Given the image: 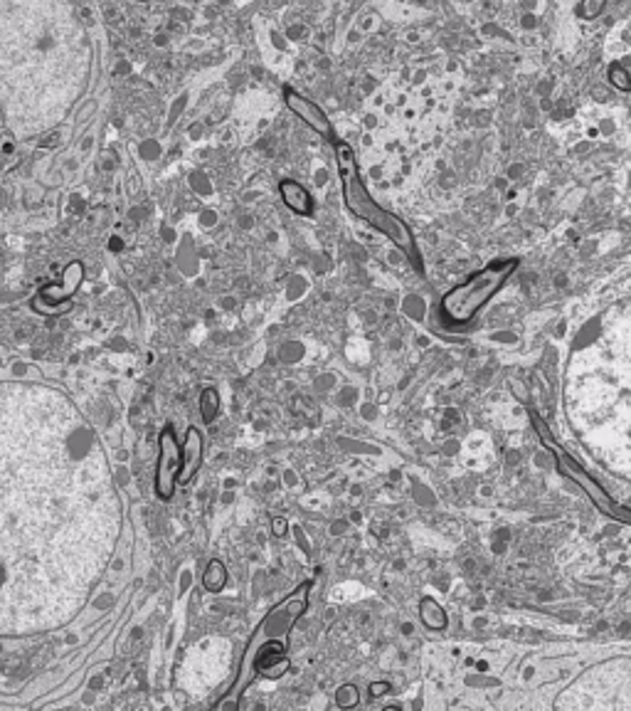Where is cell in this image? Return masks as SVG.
<instances>
[{"mask_svg":"<svg viewBox=\"0 0 631 711\" xmlns=\"http://www.w3.org/2000/svg\"><path fill=\"white\" fill-rule=\"evenodd\" d=\"M119 527L92 422L55 388L0 383V635L75 618L109 566Z\"/></svg>","mask_w":631,"mask_h":711,"instance_id":"cell-1","label":"cell"},{"mask_svg":"<svg viewBox=\"0 0 631 711\" xmlns=\"http://www.w3.org/2000/svg\"><path fill=\"white\" fill-rule=\"evenodd\" d=\"M333 144H336V158H338L345 208L356 215V218L365 220L367 225H373L378 232H382L387 240H392V243H395L397 247L407 255V260L412 262L417 269H422L412 230H409L400 218H395L392 213H387L385 208H380L378 202L373 200V196L367 193V188L360 180V171H358V161H356L353 149H350L345 141H338V139H333Z\"/></svg>","mask_w":631,"mask_h":711,"instance_id":"cell-2","label":"cell"},{"mask_svg":"<svg viewBox=\"0 0 631 711\" xmlns=\"http://www.w3.org/2000/svg\"><path fill=\"white\" fill-rule=\"evenodd\" d=\"M516 269L518 260H501L474 272L466 282L452 287L442 296V304H439L442 319L454 326L469 324L471 319L476 316L488 301L503 290L505 282L513 277Z\"/></svg>","mask_w":631,"mask_h":711,"instance_id":"cell-3","label":"cell"},{"mask_svg":"<svg viewBox=\"0 0 631 711\" xmlns=\"http://www.w3.org/2000/svg\"><path fill=\"white\" fill-rule=\"evenodd\" d=\"M530 420H533V428H535V433H538V437H540V442L547 447V452H550L552 457H555V462H557V467H560V472L565 474V477H570V480L574 482V484L580 486L582 492L587 494V497L592 499V504L597 506L602 514H607V516H612L614 521H621V524H631V509L629 506H624V504H619L617 499H612L607 494V489H604L602 484H597V482L592 480L590 474L585 472V469L580 467V464L574 462L572 457L567 455V452L563 450V447L557 445L555 439H552V435H550V430H547V425L543 420H540V415H535V413H530Z\"/></svg>","mask_w":631,"mask_h":711,"instance_id":"cell-4","label":"cell"},{"mask_svg":"<svg viewBox=\"0 0 631 711\" xmlns=\"http://www.w3.org/2000/svg\"><path fill=\"white\" fill-rule=\"evenodd\" d=\"M158 467H155V497L171 499L178 486V474L183 467V445L173 435V428H163L158 435Z\"/></svg>","mask_w":631,"mask_h":711,"instance_id":"cell-5","label":"cell"},{"mask_svg":"<svg viewBox=\"0 0 631 711\" xmlns=\"http://www.w3.org/2000/svg\"><path fill=\"white\" fill-rule=\"evenodd\" d=\"M284 102H287V106L293 111V114L299 116L301 122L304 124H309L311 129H313L316 133H321V136H326V139H336V133H333V126H331V122L326 119V114H323L318 106L311 102V99H306V97H301L299 92H293V89H284Z\"/></svg>","mask_w":631,"mask_h":711,"instance_id":"cell-6","label":"cell"},{"mask_svg":"<svg viewBox=\"0 0 631 711\" xmlns=\"http://www.w3.org/2000/svg\"><path fill=\"white\" fill-rule=\"evenodd\" d=\"M202 462V435L197 428H188V435H185V442H183V467H180L178 474V484H188L193 477L197 474Z\"/></svg>","mask_w":631,"mask_h":711,"instance_id":"cell-7","label":"cell"},{"mask_svg":"<svg viewBox=\"0 0 631 711\" xmlns=\"http://www.w3.org/2000/svg\"><path fill=\"white\" fill-rule=\"evenodd\" d=\"M81 277H84V267H81L79 262H72V265L64 269V282L62 284H47V287H42L37 296H40V299L57 301V304H59V299L67 301L69 296L77 292V287L81 284Z\"/></svg>","mask_w":631,"mask_h":711,"instance_id":"cell-8","label":"cell"},{"mask_svg":"<svg viewBox=\"0 0 631 711\" xmlns=\"http://www.w3.org/2000/svg\"><path fill=\"white\" fill-rule=\"evenodd\" d=\"M279 193H282V200L287 202V208H291L293 213L299 215H311L313 213V202H311V193L306 191L304 185L296 183V180H282L279 183Z\"/></svg>","mask_w":631,"mask_h":711,"instance_id":"cell-9","label":"cell"},{"mask_svg":"<svg viewBox=\"0 0 631 711\" xmlns=\"http://www.w3.org/2000/svg\"><path fill=\"white\" fill-rule=\"evenodd\" d=\"M419 618L422 623L429 627V630H444L447 627V613L442 610V605L434 600V598H425L419 603Z\"/></svg>","mask_w":631,"mask_h":711,"instance_id":"cell-10","label":"cell"},{"mask_svg":"<svg viewBox=\"0 0 631 711\" xmlns=\"http://www.w3.org/2000/svg\"><path fill=\"white\" fill-rule=\"evenodd\" d=\"M227 583V568L222 566V561H210L207 563V571L202 576V585H205L210 593H220Z\"/></svg>","mask_w":631,"mask_h":711,"instance_id":"cell-11","label":"cell"},{"mask_svg":"<svg viewBox=\"0 0 631 711\" xmlns=\"http://www.w3.org/2000/svg\"><path fill=\"white\" fill-rule=\"evenodd\" d=\"M217 408H220L217 390H215V388H207L205 393H202V398H200L202 420H205V422H213V420H215V415H217Z\"/></svg>","mask_w":631,"mask_h":711,"instance_id":"cell-12","label":"cell"},{"mask_svg":"<svg viewBox=\"0 0 631 711\" xmlns=\"http://www.w3.org/2000/svg\"><path fill=\"white\" fill-rule=\"evenodd\" d=\"M356 704H358L356 687H340L338 689V706H356Z\"/></svg>","mask_w":631,"mask_h":711,"instance_id":"cell-13","label":"cell"},{"mask_svg":"<svg viewBox=\"0 0 631 711\" xmlns=\"http://www.w3.org/2000/svg\"><path fill=\"white\" fill-rule=\"evenodd\" d=\"M612 77H614L617 87H621V89H629L631 87V82H629V77H626V72L619 70V67H612Z\"/></svg>","mask_w":631,"mask_h":711,"instance_id":"cell-14","label":"cell"},{"mask_svg":"<svg viewBox=\"0 0 631 711\" xmlns=\"http://www.w3.org/2000/svg\"><path fill=\"white\" fill-rule=\"evenodd\" d=\"M274 529L279 531V536H282V531H284V521L279 519V521H274Z\"/></svg>","mask_w":631,"mask_h":711,"instance_id":"cell-15","label":"cell"}]
</instances>
